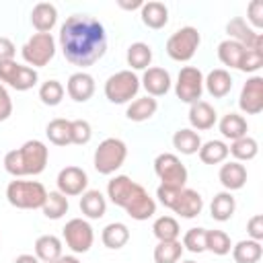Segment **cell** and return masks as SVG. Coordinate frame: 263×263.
I'll list each match as a JSON object with an SVG mask.
<instances>
[{
	"label": "cell",
	"instance_id": "cell-40",
	"mask_svg": "<svg viewBox=\"0 0 263 263\" xmlns=\"http://www.w3.org/2000/svg\"><path fill=\"white\" fill-rule=\"evenodd\" d=\"M230 249H232V240L224 230H208L205 228V251H210L218 257H224L230 253Z\"/></svg>",
	"mask_w": 263,
	"mask_h": 263
},
{
	"label": "cell",
	"instance_id": "cell-2",
	"mask_svg": "<svg viewBox=\"0 0 263 263\" xmlns=\"http://www.w3.org/2000/svg\"><path fill=\"white\" fill-rule=\"evenodd\" d=\"M107 197L138 222H144L156 214V199L150 197L148 191L127 175H115L107 183Z\"/></svg>",
	"mask_w": 263,
	"mask_h": 263
},
{
	"label": "cell",
	"instance_id": "cell-38",
	"mask_svg": "<svg viewBox=\"0 0 263 263\" xmlns=\"http://www.w3.org/2000/svg\"><path fill=\"white\" fill-rule=\"evenodd\" d=\"M68 208H70V203H68L66 195H62L60 191H49L41 212H43V216L47 220H60V218H64L68 214Z\"/></svg>",
	"mask_w": 263,
	"mask_h": 263
},
{
	"label": "cell",
	"instance_id": "cell-23",
	"mask_svg": "<svg viewBox=\"0 0 263 263\" xmlns=\"http://www.w3.org/2000/svg\"><path fill=\"white\" fill-rule=\"evenodd\" d=\"M58 23V8L51 2H39L31 10V25L37 33H51Z\"/></svg>",
	"mask_w": 263,
	"mask_h": 263
},
{
	"label": "cell",
	"instance_id": "cell-15",
	"mask_svg": "<svg viewBox=\"0 0 263 263\" xmlns=\"http://www.w3.org/2000/svg\"><path fill=\"white\" fill-rule=\"evenodd\" d=\"M58 191L66 197H74V195H82L88 187V175L84 168L80 166H64L60 173H58Z\"/></svg>",
	"mask_w": 263,
	"mask_h": 263
},
{
	"label": "cell",
	"instance_id": "cell-27",
	"mask_svg": "<svg viewBox=\"0 0 263 263\" xmlns=\"http://www.w3.org/2000/svg\"><path fill=\"white\" fill-rule=\"evenodd\" d=\"M218 129H220V134H222V138L234 142V140L247 136L249 123H247V119H245L242 115H238V113H226V115H222V119L218 121Z\"/></svg>",
	"mask_w": 263,
	"mask_h": 263
},
{
	"label": "cell",
	"instance_id": "cell-48",
	"mask_svg": "<svg viewBox=\"0 0 263 263\" xmlns=\"http://www.w3.org/2000/svg\"><path fill=\"white\" fill-rule=\"evenodd\" d=\"M14 53H16V45L8 37H2L0 35V62L14 60Z\"/></svg>",
	"mask_w": 263,
	"mask_h": 263
},
{
	"label": "cell",
	"instance_id": "cell-52",
	"mask_svg": "<svg viewBox=\"0 0 263 263\" xmlns=\"http://www.w3.org/2000/svg\"><path fill=\"white\" fill-rule=\"evenodd\" d=\"M181 263H195V261H191V259H189V261H181Z\"/></svg>",
	"mask_w": 263,
	"mask_h": 263
},
{
	"label": "cell",
	"instance_id": "cell-49",
	"mask_svg": "<svg viewBox=\"0 0 263 263\" xmlns=\"http://www.w3.org/2000/svg\"><path fill=\"white\" fill-rule=\"evenodd\" d=\"M12 263H41V261H39V259H37L35 255H29V253H23V255H18V257H16V259H14Z\"/></svg>",
	"mask_w": 263,
	"mask_h": 263
},
{
	"label": "cell",
	"instance_id": "cell-22",
	"mask_svg": "<svg viewBox=\"0 0 263 263\" xmlns=\"http://www.w3.org/2000/svg\"><path fill=\"white\" fill-rule=\"evenodd\" d=\"M232 76L228 70L224 68H216L212 72H208V76H203V88L214 97V99H224L230 90H232Z\"/></svg>",
	"mask_w": 263,
	"mask_h": 263
},
{
	"label": "cell",
	"instance_id": "cell-47",
	"mask_svg": "<svg viewBox=\"0 0 263 263\" xmlns=\"http://www.w3.org/2000/svg\"><path fill=\"white\" fill-rule=\"evenodd\" d=\"M10 115H12V99L6 86L0 82V121H6Z\"/></svg>",
	"mask_w": 263,
	"mask_h": 263
},
{
	"label": "cell",
	"instance_id": "cell-19",
	"mask_svg": "<svg viewBox=\"0 0 263 263\" xmlns=\"http://www.w3.org/2000/svg\"><path fill=\"white\" fill-rule=\"evenodd\" d=\"M249 51H251V49H247L245 45H240V43H236V41H232V39L220 41V43H218V49H216L218 60H220L224 66L234 68V70H240V72H245V62H247Z\"/></svg>",
	"mask_w": 263,
	"mask_h": 263
},
{
	"label": "cell",
	"instance_id": "cell-11",
	"mask_svg": "<svg viewBox=\"0 0 263 263\" xmlns=\"http://www.w3.org/2000/svg\"><path fill=\"white\" fill-rule=\"evenodd\" d=\"M203 92V74L197 66H183L175 82V95L181 103H197Z\"/></svg>",
	"mask_w": 263,
	"mask_h": 263
},
{
	"label": "cell",
	"instance_id": "cell-17",
	"mask_svg": "<svg viewBox=\"0 0 263 263\" xmlns=\"http://www.w3.org/2000/svg\"><path fill=\"white\" fill-rule=\"evenodd\" d=\"M177 216L185 218V220H191V218H197L203 210V197L199 195V191L195 189H189V187H183L171 208Z\"/></svg>",
	"mask_w": 263,
	"mask_h": 263
},
{
	"label": "cell",
	"instance_id": "cell-36",
	"mask_svg": "<svg viewBox=\"0 0 263 263\" xmlns=\"http://www.w3.org/2000/svg\"><path fill=\"white\" fill-rule=\"evenodd\" d=\"M228 154H232L236 162H249L259 154V142L247 134L228 146Z\"/></svg>",
	"mask_w": 263,
	"mask_h": 263
},
{
	"label": "cell",
	"instance_id": "cell-32",
	"mask_svg": "<svg viewBox=\"0 0 263 263\" xmlns=\"http://www.w3.org/2000/svg\"><path fill=\"white\" fill-rule=\"evenodd\" d=\"M173 146L185 154V156H191V154H197L199 148H201V138L195 129L191 127H181L173 134Z\"/></svg>",
	"mask_w": 263,
	"mask_h": 263
},
{
	"label": "cell",
	"instance_id": "cell-1",
	"mask_svg": "<svg viewBox=\"0 0 263 263\" xmlns=\"http://www.w3.org/2000/svg\"><path fill=\"white\" fill-rule=\"evenodd\" d=\"M60 49L64 58L80 68L92 66L107 51L105 27L90 14H70L60 27Z\"/></svg>",
	"mask_w": 263,
	"mask_h": 263
},
{
	"label": "cell",
	"instance_id": "cell-34",
	"mask_svg": "<svg viewBox=\"0 0 263 263\" xmlns=\"http://www.w3.org/2000/svg\"><path fill=\"white\" fill-rule=\"evenodd\" d=\"M125 60H127V66L132 72L134 70H146V68H150V62H152V47L144 41H136L127 47Z\"/></svg>",
	"mask_w": 263,
	"mask_h": 263
},
{
	"label": "cell",
	"instance_id": "cell-14",
	"mask_svg": "<svg viewBox=\"0 0 263 263\" xmlns=\"http://www.w3.org/2000/svg\"><path fill=\"white\" fill-rule=\"evenodd\" d=\"M238 109L247 115H259L263 111V76L253 74L240 88Z\"/></svg>",
	"mask_w": 263,
	"mask_h": 263
},
{
	"label": "cell",
	"instance_id": "cell-20",
	"mask_svg": "<svg viewBox=\"0 0 263 263\" xmlns=\"http://www.w3.org/2000/svg\"><path fill=\"white\" fill-rule=\"evenodd\" d=\"M189 123H191V129L195 132H205V129H212L218 121V113L216 109L208 103V101H197V103H191L189 105Z\"/></svg>",
	"mask_w": 263,
	"mask_h": 263
},
{
	"label": "cell",
	"instance_id": "cell-18",
	"mask_svg": "<svg viewBox=\"0 0 263 263\" xmlns=\"http://www.w3.org/2000/svg\"><path fill=\"white\" fill-rule=\"evenodd\" d=\"M95 90H97L95 78H92L88 72H84V70L70 74V78H68V82H66V92H68V97H70L72 101H76V103H86V101L95 95Z\"/></svg>",
	"mask_w": 263,
	"mask_h": 263
},
{
	"label": "cell",
	"instance_id": "cell-43",
	"mask_svg": "<svg viewBox=\"0 0 263 263\" xmlns=\"http://www.w3.org/2000/svg\"><path fill=\"white\" fill-rule=\"evenodd\" d=\"M92 138V127L86 119H72V144L84 146Z\"/></svg>",
	"mask_w": 263,
	"mask_h": 263
},
{
	"label": "cell",
	"instance_id": "cell-13",
	"mask_svg": "<svg viewBox=\"0 0 263 263\" xmlns=\"http://www.w3.org/2000/svg\"><path fill=\"white\" fill-rule=\"evenodd\" d=\"M226 33H228V39L245 45L247 49H253V51H263V35L259 31H255L242 16H234L226 23Z\"/></svg>",
	"mask_w": 263,
	"mask_h": 263
},
{
	"label": "cell",
	"instance_id": "cell-4",
	"mask_svg": "<svg viewBox=\"0 0 263 263\" xmlns=\"http://www.w3.org/2000/svg\"><path fill=\"white\" fill-rule=\"evenodd\" d=\"M47 197V189L39 181L14 179L6 185V199L16 210H41Z\"/></svg>",
	"mask_w": 263,
	"mask_h": 263
},
{
	"label": "cell",
	"instance_id": "cell-8",
	"mask_svg": "<svg viewBox=\"0 0 263 263\" xmlns=\"http://www.w3.org/2000/svg\"><path fill=\"white\" fill-rule=\"evenodd\" d=\"M21 55L27 66L31 68H43L47 66L55 55V39L51 33H33L25 45L21 47Z\"/></svg>",
	"mask_w": 263,
	"mask_h": 263
},
{
	"label": "cell",
	"instance_id": "cell-50",
	"mask_svg": "<svg viewBox=\"0 0 263 263\" xmlns=\"http://www.w3.org/2000/svg\"><path fill=\"white\" fill-rule=\"evenodd\" d=\"M117 4H119L121 8H125V10H136V8H142V4H144V2H142V0H134V2H125V0H119Z\"/></svg>",
	"mask_w": 263,
	"mask_h": 263
},
{
	"label": "cell",
	"instance_id": "cell-26",
	"mask_svg": "<svg viewBox=\"0 0 263 263\" xmlns=\"http://www.w3.org/2000/svg\"><path fill=\"white\" fill-rule=\"evenodd\" d=\"M156 111H158V101L154 99V97H138V99H134L129 105H127V109H125V117L129 119V121H136V123H142V121H148V119H152L154 115H156Z\"/></svg>",
	"mask_w": 263,
	"mask_h": 263
},
{
	"label": "cell",
	"instance_id": "cell-21",
	"mask_svg": "<svg viewBox=\"0 0 263 263\" xmlns=\"http://www.w3.org/2000/svg\"><path fill=\"white\" fill-rule=\"evenodd\" d=\"M218 179L222 183V187L226 191H238L245 187L247 183V166L242 162H236V160H228L220 166L218 171Z\"/></svg>",
	"mask_w": 263,
	"mask_h": 263
},
{
	"label": "cell",
	"instance_id": "cell-5",
	"mask_svg": "<svg viewBox=\"0 0 263 263\" xmlns=\"http://www.w3.org/2000/svg\"><path fill=\"white\" fill-rule=\"evenodd\" d=\"M125 158H127L125 142L119 138H105L95 150L92 164L99 175H113L115 171H119L123 166Z\"/></svg>",
	"mask_w": 263,
	"mask_h": 263
},
{
	"label": "cell",
	"instance_id": "cell-39",
	"mask_svg": "<svg viewBox=\"0 0 263 263\" xmlns=\"http://www.w3.org/2000/svg\"><path fill=\"white\" fill-rule=\"evenodd\" d=\"M152 234L156 236V240H177L181 234V226L173 216H158L152 224Z\"/></svg>",
	"mask_w": 263,
	"mask_h": 263
},
{
	"label": "cell",
	"instance_id": "cell-7",
	"mask_svg": "<svg viewBox=\"0 0 263 263\" xmlns=\"http://www.w3.org/2000/svg\"><path fill=\"white\" fill-rule=\"evenodd\" d=\"M199 43H201L199 31H197L195 27L187 25V27L177 29V31L166 39L164 51H166V55H168L171 60H175V62H189V60L195 55Z\"/></svg>",
	"mask_w": 263,
	"mask_h": 263
},
{
	"label": "cell",
	"instance_id": "cell-31",
	"mask_svg": "<svg viewBox=\"0 0 263 263\" xmlns=\"http://www.w3.org/2000/svg\"><path fill=\"white\" fill-rule=\"evenodd\" d=\"M35 257L41 263H51L62 257V240L55 234H43L35 240Z\"/></svg>",
	"mask_w": 263,
	"mask_h": 263
},
{
	"label": "cell",
	"instance_id": "cell-46",
	"mask_svg": "<svg viewBox=\"0 0 263 263\" xmlns=\"http://www.w3.org/2000/svg\"><path fill=\"white\" fill-rule=\"evenodd\" d=\"M179 191L181 189H175V187H166V185H158V189H156V197H158V201L164 205V208H173V203H175V199H177V195H179Z\"/></svg>",
	"mask_w": 263,
	"mask_h": 263
},
{
	"label": "cell",
	"instance_id": "cell-42",
	"mask_svg": "<svg viewBox=\"0 0 263 263\" xmlns=\"http://www.w3.org/2000/svg\"><path fill=\"white\" fill-rule=\"evenodd\" d=\"M183 249L189 251V253H203L205 251V228H189L185 234H183V240H181Z\"/></svg>",
	"mask_w": 263,
	"mask_h": 263
},
{
	"label": "cell",
	"instance_id": "cell-3",
	"mask_svg": "<svg viewBox=\"0 0 263 263\" xmlns=\"http://www.w3.org/2000/svg\"><path fill=\"white\" fill-rule=\"evenodd\" d=\"M49 150L41 140H27L21 148L4 154V171L14 179L41 175L47 166Z\"/></svg>",
	"mask_w": 263,
	"mask_h": 263
},
{
	"label": "cell",
	"instance_id": "cell-35",
	"mask_svg": "<svg viewBox=\"0 0 263 263\" xmlns=\"http://www.w3.org/2000/svg\"><path fill=\"white\" fill-rule=\"evenodd\" d=\"M197 154L203 164H222L228 158V144L224 140H208V142H201V148Z\"/></svg>",
	"mask_w": 263,
	"mask_h": 263
},
{
	"label": "cell",
	"instance_id": "cell-28",
	"mask_svg": "<svg viewBox=\"0 0 263 263\" xmlns=\"http://www.w3.org/2000/svg\"><path fill=\"white\" fill-rule=\"evenodd\" d=\"M236 212V199L230 191H220L214 195L212 203H210V214L214 220L218 222H228Z\"/></svg>",
	"mask_w": 263,
	"mask_h": 263
},
{
	"label": "cell",
	"instance_id": "cell-30",
	"mask_svg": "<svg viewBox=\"0 0 263 263\" xmlns=\"http://www.w3.org/2000/svg\"><path fill=\"white\" fill-rule=\"evenodd\" d=\"M45 136L53 146H68L72 144V119L55 117L45 125Z\"/></svg>",
	"mask_w": 263,
	"mask_h": 263
},
{
	"label": "cell",
	"instance_id": "cell-6",
	"mask_svg": "<svg viewBox=\"0 0 263 263\" xmlns=\"http://www.w3.org/2000/svg\"><path fill=\"white\" fill-rule=\"evenodd\" d=\"M103 90L109 103H115V105L132 103V99H136L140 90V76L132 70H119L105 80Z\"/></svg>",
	"mask_w": 263,
	"mask_h": 263
},
{
	"label": "cell",
	"instance_id": "cell-16",
	"mask_svg": "<svg viewBox=\"0 0 263 263\" xmlns=\"http://www.w3.org/2000/svg\"><path fill=\"white\" fill-rule=\"evenodd\" d=\"M171 74L168 70L164 68H158V66H150L144 70L142 78H140V86H144V90L148 92V97H164L168 90H171Z\"/></svg>",
	"mask_w": 263,
	"mask_h": 263
},
{
	"label": "cell",
	"instance_id": "cell-44",
	"mask_svg": "<svg viewBox=\"0 0 263 263\" xmlns=\"http://www.w3.org/2000/svg\"><path fill=\"white\" fill-rule=\"evenodd\" d=\"M247 23L255 31H261L263 29V0H253L247 6Z\"/></svg>",
	"mask_w": 263,
	"mask_h": 263
},
{
	"label": "cell",
	"instance_id": "cell-37",
	"mask_svg": "<svg viewBox=\"0 0 263 263\" xmlns=\"http://www.w3.org/2000/svg\"><path fill=\"white\" fill-rule=\"evenodd\" d=\"M183 245L181 240H158V245L154 247V263H179L181 255H183Z\"/></svg>",
	"mask_w": 263,
	"mask_h": 263
},
{
	"label": "cell",
	"instance_id": "cell-24",
	"mask_svg": "<svg viewBox=\"0 0 263 263\" xmlns=\"http://www.w3.org/2000/svg\"><path fill=\"white\" fill-rule=\"evenodd\" d=\"M140 16H142V23L148 27V29H162L166 23H168V8L164 2H158V0H150V2H144L142 8H140Z\"/></svg>",
	"mask_w": 263,
	"mask_h": 263
},
{
	"label": "cell",
	"instance_id": "cell-12",
	"mask_svg": "<svg viewBox=\"0 0 263 263\" xmlns=\"http://www.w3.org/2000/svg\"><path fill=\"white\" fill-rule=\"evenodd\" d=\"M64 242L72 253H88L92 242H95V232L88 220L84 218H72L66 222L64 230H62Z\"/></svg>",
	"mask_w": 263,
	"mask_h": 263
},
{
	"label": "cell",
	"instance_id": "cell-45",
	"mask_svg": "<svg viewBox=\"0 0 263 263\" xmlns=\"http://www.w3.org/2000/svg\"><path fill=\"white\" fill-rule=\"evenodd\" d=\"M247 234L251 240H263V216L261 214H255L249 218L247 222Z\"/></svg>",
	"mask_w": 263,
	"mask_h": 263
},
{
	"label": "cell",
	"instance_id": "cell-41",
	"mask_svg": "<svg viewBox=\"0 0 263 263\" xmlns=\"http://www.w3.org/2000/svg\"><path fill=\"white\" fill-rule=\"evenodd\" d=\"M64 92H66V88H64V84H62L60 80H45V82L39 86V99H41V103L47 105V107L60 105L62 99H64Z\"/></svg>",
	"mask_w": 263,
	"mask_h": 263
},
{
	"label": "cell",
	"instance_id": "cell-29",
	"mask_svg": "<svg viewBox=\"0 0 263 263\" xmlns=\"http://www.w3.org/2000/svg\"><path fill=\"white\" fill-rule=\"evenodd\" d=\"M230 253H232L234 263H259L263 257V247L259 240L245 238V240H238L236 245H232Z\"/></svg>",
	"mask_w": 263,
	"mask_h": 263
},
{
	"label": "cell",
	"instance_id": "cell-25",
	"mask_svg": "<svg viewBox=\"0 0 263 263\" xmlns=\"http://www.w3.org/2000/svg\"><path fill=\"white\" fill-rule=\"evenodd\" d=\"M80 212L88 220H99L107 212V197L99 189H86L80 195Z\"/></svg>",
	"mask_w": 263,
	"mask_h": 263
},
{
	"label": "cell",
	"instance_id": "cell-51",
	"mask_svg": "<svg viewBox=\"0 0 263 263\" xmlns=\"http://www.w3.org/2000/svg\"><path fill=\"white\" fill-rule=\"evenodd\" d=\"M51 263H80V259H78L76 255H62V257H58V259L51 261Z\"/></svg>",
	"mask_w": 263,
	"mask_h": 263
},
{
	"label": "cell",
	"instance_id": "cell-10",
	"mask_svg": "<svg viewBox=\"0 0 263 263\" xmlns=\"http://www.w3.org/2000/svg\"><path fill=\"white\" fill-rule=\"evenodd\" d=\"M0 82L8 84L14 90L25 92L39 82V74L31 66H23L16 60H8V62H0Z\"/></svg>",
	"mask_w": 263,
	"mask_h": 263
},
{
	"label": "cell",
	"instance_id": "cell-33",
	"mask_svg": "<svg viewBox=\"0 0 263 263\" xmlns=\"http://www.w3.org/2000/svg\"><path fill=\"white\" fill-rule=\"evenodd\" d=\"M101 240H103V245L107 249L117 251V249H121V247H125L129 242V228L123 222H111V224H107L103 228Z\"/></svg>",
	"mask_w": 263,
	"mask_h": 263
},
{
	"label": "cell",
	"instance_id": "cell-9",
	"mask_svg": "<svg viewBox=\"0 0 263 263\" xmlns=\"http://www.w3.org/2000/svg\"><path fill=\"white\" fill-rule=\"evenodd\" d=\"M154 173L160 179V185L183 189L187 185V166L181 162V158L173 152H162L154 158Z\"/></svg>",
	"mask_w": 263,
	"mask_h": 263
}]
</instances>
